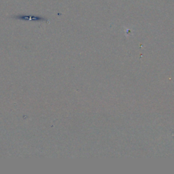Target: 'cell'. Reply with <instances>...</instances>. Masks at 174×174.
I'll use <instances>...</instances> for the list:
<instances>
[{
    "label": "cell",
    "instance_id": "6da1fadb",
    "mask_svg": "<svg viewBox=\"0 0 174 174\" xmlns=\"http://www.w3.org/2000/svg\"><path fill=\"white\" fill-rule=\"evenodd\" d=\"M18 19H23V20H31V21H43L44 20V18L39 17H29V16H18L17 17Z\"/></svg>",
    "mask_w": 174,
    "mask_h": 174
}]
</instances>
